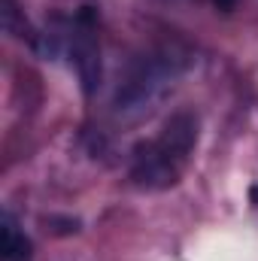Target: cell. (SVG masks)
<instances>
[{
	"mask_svg": "<svg viewBox=\"0 0 258 261\" xmlns=\"http://www.w3.org/2000/svg\"><path fill=\"white\" fill-rule=\"evenodd\" d=\"M216 3V9H222V12H231L234 6H237V0H213Z\"/></svg>",
	"mask_w": 258,
	"mask_h": 261,
	"instance_id": "52a82bcc",
	"label": "cell"
},
{
	"mask_svg": "<svg viewBox=\"0 0 258 261\" xmlns=\"http://www.w3.org/2000/svg\"><path fill=\"white\" fill-rule=\"evenodd\" d=\"M70 58L76 67L82 94L91 97L100 85V46H97V34H94V18L91 12H79L73 34H70Z\"/></svg>",
	"mask_w": 258,
	"mask_h": 261,
	"instance_id": "3957f363",
	"label": "cell"
},
{
	"mask_svg": "<svg viewBox=\"0 0 258 261\" xmlns=\"http://www.w3.org/2000/svg\"><path fill=\"white\" fill-rule=\"evenodd\" d=\"M158 143H161L164 149H170V152L186 164L189 155H192V149H194V143H197V116L189 113V110L173 113V116L164 122L161 134H158Z\"/></svg>",
	"mask_w": 258,
	"mask_h": 261,
	"instance_id": "277c9868",
	"label": "cell"
},
{
	"mask_svg": "<svg viewBox=\"0 0 258 261\" xmlns=\"http://www.w3.org/2000/svg\"><path fill=\"white\" fill-rule=\"evenodd\" d=\"M252 197H255V203H258V189H252Z\"/></svg>",
	"mask_w": 258,
	"mask_h": 261,
	"instance_id": "ba28073f",
	"label": "cell"
},
{
	"mask_svg": "<svg viewBox=\"0 0 258 261\" xmlns=\"http://www.w3.org/2000/svg\"><path fill=\"white\" fill-rule=\"evenodd\" d=\"M0 225H3L0 228V258L3 261H28L31 258V240L15 225V219L9 213H3Z\"/></svg>",
	"mask_w": 258,
	"mask_h": 261,
	"instance_id": "5b68a950",
	"label": "cell"
},
{
	"mask_svg": "<svg viewBox=\"0 0 258 261\" xmlns=\"http://www.w3.org/2000/svg\"><path fill=\"white\" fill-rule=\"evenodd\" d=\"M183 70H186V61L173 49L143 55L128 70V76L122 79V85L116 91V113L125 119H140L167 94V88L176 82V76Z\"/></svg>",
	"mask_w": 258,
	"mask_h": 261,
	"instance_id": "6da1fadb",
	"label": "cell"
},
{
	"mask_svg": "<svg viewBox=\"0 0 258 261\" xmlns=\"http://www.w3.org/2000/svg\"><path fill=\"white\" fill-rule=\"evenodd\" d=\"M183 167L186 164L170 149H164L158 140H146L134 149L131 179H134V186H140L146 192H161V189H170L179 182Z\"/></svg>",
	"mask_w": 258,
	"mask_h": 261,
	"instance_id": "7a4b0ae2",
	"label": "cell"
},
{
	"mask_svg": "<svg viewBox=\"0 0 258 261\" xmlns=\"http://www.w3.org/2000/svg\"><path fill=\"white\" fill-rule=\"evenodd\" d=\"M0 6H3V28H6L12 37H31V28H28V21L18 15V6H15L12 0H0Z\"/></svg>",
	"mask_w": 258,
	"mask_h": 261,
	"instance_id": "8992f818",
	"label": "cell"
}]
</instances>
